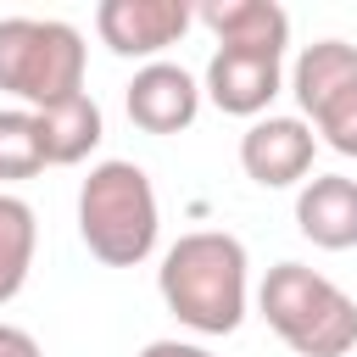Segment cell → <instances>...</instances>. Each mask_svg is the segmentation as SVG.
I'll return each mask as SVG.
<instances>
[{"instance_id": "6da1fadb", "label": "cell", "mask_w": 357, "mask_h": 357, "mask_svg": "<svg viewBox=\"0 0 357 357\" xmlns=\"http://www.w3.org/2000/svg\"><path fill=\"white\" fill-rule=\"evenodd\" d=\"M156 290H162L167 312L184 329H195V335H234L245 324V301H251L245 245L234 234H223V229L178 234L162 251Z\"/></svg>"}, {"instance_id": "7a4b0ae2", "label": "cell", "mask_w": 357, "mask_h": 357, "mask_svg": "<svg viewBox=\"0 0 357 357\" xmlns=\"http://www.w3.org/2000/svg\"><path fill=\"white\" fill-rule=\"evenodd\" d=\"M78 234L95 262L106 268H139L156 251L162 234V206L151 190V173L139 162H95L89 178L78 184Z\"/></svg>"}, {"instance_id": "3957f363", "label": "cell", "mask_w": 357, "mask_h": 357, "mask_svg": "<svg viewBox=\"0 0 357 357\" xmlns=\"http://www.w3.org/2000/svg\"><path fill=\"white\" fill-rule=\"evenodd\" d=\"M257 307H262V324L296 357H346L357 346V301L307 262L268 268Z\"/></svg>"}, {"instance_id": "277c9868", "label": "cell", "mask_w": 357, "mask_h": 357, "mask_svg": "<svg viewBox=\"0 0 357 357\" xmlns=\"http://www.w3.org/2000/svg\"><path fill=\"white\" fill-rule=\"evenodd\" d=\"M84 33L61 17H0V89L22 100V112H45L56 100L84 95Z\"/></svg>"}, {"instance_id": "5b68a950", "label": "cell", "mask_w": 357, "mask_h": 357, "mask_svg": "<svg viewBox=\"0 0 357 357\" xmlns=\"http://www.w3.org/2000/svg\"><path fill=\"white\" fill-rule=\"evenodd\" d=\"M290 95L301 106V123L324 134L329 151L357 156V45L318 39L290 67Z\"/></svg>"}, {"instance_id": "8992f818", "label": "cell", "mask_w": 357, "mask_h": 357, "mask_svg": "<svg viewBox=\"0 0 357 357\" xmlns=\"http://www.w3.org/2000/svg\"><path fill=\"white\" fill-rule=\"evenodd\" d=\"M195 11L184 0H100L95 6V33L112 56H139V61H162L167 45H178L190 33Z\"/></svg>"}, {"instance_id": "52a82bcc", "label": "cell", "mask_w": 357, "mask_h": 357, "mask_svg": "<svg viewBox=\"0 0 357 357\" xmlns=\"http://www.w3.org/2000/svg\"><path fill=\"white\" fill-rule=\"evenodd\" d=\"M284 89V56L279 50H240V45H218L201 78V95L229 112V117H262L273 106V95Z\"/></svg>"}, {"instance_id": "ba28073f", "label": "cell", "mask_w": 357, "mask_h": 357, "mask_svg": "<svg viewBox=\"0 0 357 357\" xmlns=\"http://www.w3.org/2000/svg\"><path fill=\"white\" fill-rule=\"evenodd\" d=\"M312 151H318V134L301 123V117H257L245 134H240V167L251 184L262 190H290L312 173Z\"/></svg>"}, {"instance_id": "9c48e42d", "label": "cell", "mask_w": 357, "mask_h": 357, "mask_svg": "<svg viewBox=\"0 0 357 357\" xmlns=\"http://www.w3.org/2000/svg\"><path fill=\"white\" fill-rule=\"evenodd\" d=\"M123 106H128V123L134 128H145V134H178L201 112V78L184 73L178 61H145L128 78Z\"/></svg>"}, {"instance_id": "30bf717a", "label": "cell", "mask_w": 357, "mask_h": 357, "mask_svg": "<svg viewBox=\"0 0 357 357\" xmlns=\"http://www.w3.org/2000/svg\"><path fill=\"white\" fill-rule=\"evenodd\" d=\"M296 229L318 251H351L357 245V178L318 173L296 195Z\"/></svg>"}, {"instance_id": "8fae6325", "label": "cell", "mask_w": 357, "mask_h": 357, "mask_svg": "<svg viewBox=\"0 0 357 357\" xmlns=\"http://www.w3.org/2000/svg\"><path fill=\"white\" fill-rule=\"evenodd\" d=\"M201 28L218 33V45H240V50H279L290 45V11L273 0H206L195 11Z\"/></svg>"}, {"instance_id": "7c38bea8", "label": "cell", "mask_w": 357, "mask_h": 357, "mask_svg": "<svg viewBox=\"0 0 357 357\" xmlns=\"http://www.w3.org/2000/svg\"><path fill=\"white\" fill-rule=\"evenodd\" d=\"M33 128H39V151H45V167H78L100 134H106V117L95 106V95H73V100H56L45 112H33Z\"/></svg>"}, {"instance_id": "4fadbf2b", "label": "cell", "mask_w": 357, "mask_h": 357, "mask_svg": "<svg viewBox=\"0 0 357 357\" xmlns=\"http://www.w3.org/2000/svg\"><path fill=\"white\" fill-rule=\"evenodd\" d=\"M33 251H39V218H33V206L22 195L0 190V307L22 296Z\"/></svg>"}, {"instance_id": "5bb4252c", "label": "cell", "mask_w": 357, "mask_h": 357, "mask_svg": "<svg viewBox=\"0 0 357 357\" xmlns=\"http://www.w3.org/2000/svg\"><path fill=\"white\" fill-rule=\"evenodd\" d=\"M33 173H45V151H39L33 112H22V106H6V112H0V184L33 178Z\"/></svg>"}, {"instance_id": "9a60e30c", "label": "cell", "mask_w": 357, "mask_h": 357, "mask_svg": "<svg viewBox=\"0 0 357 357\" xmlns=\"http://www.w3.org/2000/svg\"><path fill=\"white\" fill-rule=\"evenodd\" d=\"M0 357H45V351H39V340H33L28 329L0 324Z\"/></svg>"}, {"instance_id": "2e32d148", "label": "cell", "mask_w": 357, "mask_h": 357, "mask_svg": "<svg viewBox=\"0 0 357 357\" xmlns=\"http://www.w3.org/2000/svg\"><path fill=\"white\" fill-rule=\"evenodd\" d=\"M139 357H218V351H206L195 340H151V346H139Z\"/></svg>"}]
</instances>
